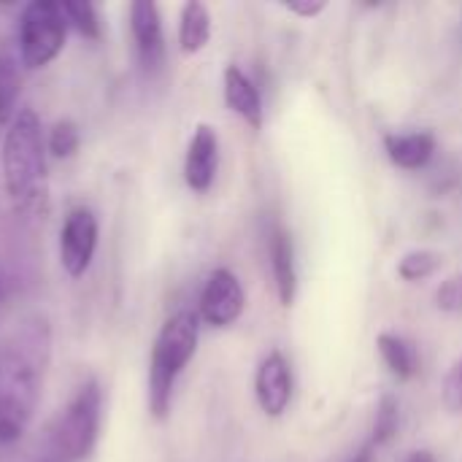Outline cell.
<instances>
[{
	"instance_id": "9",
	"label": "cell",
	"mask_w": 462,
	"mask_h": 462,
	"mask_svg": "<svg viewBox=\"0 0 462 462\" xmlns=\"http://www.w3.org/2000/svg\"><path fill=\"white\" fill-rule=\"evenodd\" d=\"M130 30H133L141 68L146 73H157L165 60V38H162V19L157 3L152 0L130 3Z\"/></svg>"
},
{
	"instance_id": "1",
	"label": "cell",
	"mask_w": 462,
	"mask_h": 462,
	"mask_svg": "<svg viewBox=\"0 0 462 462\" xmlns=\"http://www.w3.org/2000/svg\"><path fill=\"white\" fill-rule=\"evenodd\" d=\"M49 363V328L30 319L0 349V447L16 444L32 422Z\"/></svg>"
},
{
	"instance_id": "26",
	"label": "cell",
	"mask_w": 462,
	"mask_h": 462,
	"mask_svg": "<svg viewBox=\"0 0 462 462\" xmlns=\"http://www.w3.org/2000/svg\"><path fill=\"white\" fill-rule=\"evenodd\" d=\"M0 295H3V282H0Z\"/></svg>"
},
{
	"instance_id": "16",
	"label": "cell",
	"mask_w": 462,
	"mask_h": 462,
	"mask_svg": "<svg viewBox=\"0 0 462 462\" xmlns=\"http://www.w3.org/2000/svg\"><path fill=\"white\" fill-rule=\"evenodd\" d=\"M19 92H22L19 62L11 51L0 49V127H8L14 122Z\"/></svg>"
},
{
	"instance_id": "23",
	"label": "cell",
	"mask_w": 462,
	"mask_h": 462,
	"mask_svg": "<svg viewBox=\"0 0 462 462\" xmlns=\"http://www.w3.org/2000/svg\"><path fill=\"white\" fill-rule=\"evenodd\" d=\"M282 8L300 19H317L328 8V0H287L282 3Z\"/></svg>"
},
{
	"instance_id": "14",
	"label": "cell",
	"mask_w": 462,
	"mask_h": 462,
	"mask_svg": "<svg viewBox=\"0 0 462 462\" xmlns=\"http://www.w3.org/2000/svg\"><path fill=\"white\" fill-rule=\"evenodd\" d=\"M376 352L384 363V368L398 382H411L420 374V352L417 344L409 341L401 333H379L376 336Z\"/></svg>"
},
{
	"instance_id": "5",
	"label": "cell",
	"mask_w": 462,
	"mask_h": 462,
	"mask_svg": "<svg viewBox=\"0 0 462 462\" xmlns=\"http://www.w3.org/2000/svg\"><path fill=\"white\" fill-rule=\"evenodd\" d=\"M68 38V22L57 0H32L19 14V60L27 70L46 68L60 57Z\"/></svg>"
},
{
	"instance_id": "24",
	"label": "cell",
	"mask_w": 462,
	"mask_h": 462,
	"mask_svg": "<svg viewBox=\"0 0 462 462\" xmlns=\"http://www.w3.org/2000/svg\"><path fill=\"white\" fill-rule=\"evenodd\" d=\"M374 460H376V449H374L371 444H365V447H363V449H360V452H357V455H355L349 462H374Z\"/></svg>"
},
{
	"instance_id": "4",
	"label": "cell",
	"mask_w": 462,
	"mask_h": 462,
	"mask_svg": "<svg viewBox=\"0 0 462 462\" xmlns=\"http://www.w3.org/2000/svg\"><path fill=\"white\" fill-rule=\"evenodd\" d=\"M100 411H103V390L95 379H87L51 428L49 439H51L54 460L81 462L92 455L100 433Z\"/></svg>"
},
{
	"instance_id": "21",
	"label": "cell",
	"mask_w": 462,
	"mask_h": 462,
	"mask_svg": "<svg viewBox=\"0 0 462 462\" xmlns=\"http://www.w3.org/2000/svg\"><path fill=\"white\" fill-rule=\"evenodd\" d=\"M436 309L444 314H462V271L447 276L436 290Z\"/></svg>"
},
{
	"instance_id": "22",
	"label": "cell",
	"mask_w": 462,
	"mask_h": 462,
	"mask_svg": "<svg viewBox=\"0 0 462 462\" xmlns=\"http://www.w3.org/2000/svg\"><path fill=\"white\" fill-rule=\"evenodd\" d=\"M441 403L449 414H462V357L447 371L441 384Z\"/></svg>"
},
{
	"instance_id": "20",
	"label": "cell",
	"mask_w": 462,
	"mask_h": 462,
	"mask_svg": "<svg viewBox=\"0 0 462 462\" xmlns=\"http://www.w3.org/2000/svg\"><path fill=\"white\" fill-rule=\"evenodd\" d=\"M81 146V133H79V125L70 122V119H60L54 122V127L49 130V141H46V149L57 157V160H68L79 152Z\"/></svg>"
},
{
	"instance_id": "19",
	"label": "cell",
	"mask_w": 462,
	"mask_h": 462,
	"mask_svg": "<svg viewBox=\"0 0 462 462\" xmlns=\"http://www.w3.org/2000/svg\"><path fill=\"white\" fill-rule=\"evenodd\" d=\"M62 14H65V22L68 27H73L79 35L89 38V41H100V16H97V8L87 0H62Z\"/></svg>"
},
{
	"instance_id": "8",
	"label": "cell",
	"mask_w": 462,
	"mask_h": 462,
	"mask_svg": "<svg viewBox=\"0 0 462 462\" xmlns=\"http://www.w3.org/2000/svg\"><path fill=\"white\" fill-rule=\"evenodd\" d=\"M254 398L265 417H282L292 403V368L287 357L273 349L254 371Z\"/></svg>"
},
{
	"instance_id": "17",
	"label": "cell",
	"mask_w": 462,
	"mask_h": 462,
	"mask_svg": "<svg viewBox=\"0 0 462 462\" xmlns=\"http://www.w3.org/2000/svg\"><path fill=\"white\" fill-rule=\"evenodd\" d=\"M401 430V403L393 393H384L376 403V411H374V425H371V447L379 449V447H387Z\"/></svg>"
},
{
	"instance_id": "18",
	"label": "cell",
	"mask_w": 462,
	"mask_h": 462,
	"mask_svg": "<svg viewBox=\"0 0 462 462\" xmlns=\"http://www.w3.org/2000/svg\"><path fill=\"white\" fill-rule=\"evenodd\" d=\"M444 265V254L436 249H411L398 260V279H403L406 284H417L425 282L430 276H436Z\"/></svg>"
},
{
	"instance_id": "25",
	"label": "cell",
	"mask_w": 462,
	"mask_h": 462,
	"mask_svg": "<svg viewBox=\"0 0 462 462\" xmlns=\"http://www.w3.org/2000/svg\"><path fill=\"white\" fill-rule=\"evenodd\" d=\"M403 462H436V455L428 452V449H417V452H411Z\"/></svg>"
},
{
	"instance_id": "12",
	"label": "cell",
	"mask_w": 462,
	"mask_h": 462,
	"mask_svg": "<svg viewBox=\"0 0 462 462\" xmlns=\"http://www.w3.org/2000/svg\"><path fill=\"white\" fill-rule=\"evenodd\" d=\"M384 143V152L390 157V162L401 171H422L436 149H439V141L433 133L428 130H409V133H384L382 138Z\"/></svg>"
},
{
	"instance_id": "2",
	"label": "cell",
	"mask_w": 462,
	"mask_h": 462,
	"mask_svg": "<svg viewBox=\"0 0 462 462\" xmlns=\"http://www.w3.org/2000/svg\"><path fill=\"white\" fill-rule=\"evenodd\" d=\"M3 184L19 208H32L46 198V149L38 114L32 108H19L5 130Z\"/></svg>"
},
{
	"instance_id": "15",
	"label": "cell",
	"mask_w": 462,
	"mask_h": 462,
	"mask_svg": "<svg viewBox=\"0 0 462 462\" xmlns=\"http://www.w3.org/2000/svg\"><path fill=\"white\" fill-rule=\"evenodd\" d=\"M211 41V11L200 0H189L179 14V49L184 54H198Z\"/></svg>"
},
{
	"instance_id": "11",
	"label": "cell",
	"mask_w": 462,
	"mask_h": 462,
	"mask_svg": "<svg viewBox=\"0 0 462 462\" xmlns=\"http://www.w3.org/2000/svg\"><path fill=\"white\" fill-rule=\"evenodd\" d=\"M222 89H225L227 108L238 114L249 127L260 130L265 122V108H263V95L254 87V81L238 65H227L222 73Z\"/></svg>"
},
{
	"instance_id": "3",
	"label": "cell",
	"mask_w": 462,
	"mask_h": 462,
	"mask_svg": "<svg viewBox=\"0 0 462 462\" xmlns=\"http://www.w3.org/2000/svg\"><path fill=\"white\" fill-rule=\"evenodd\" d=\"M198 338H200V317L195 311H176L160 328L149 357V411L154 420L168 417L176 379L195 357Z\"/></svg>"
},
{
	"instance_id": "7",
	"label": "cell",
	"mask_w": 462,
	"mask_h": 462,
	"mask_svg": "<svg viewBox=\"0 0 462 462\" xmlns=\"http://www.w3.org/2000/svg\"><path fill=\"white\" fill-rule=\"evenodd\" d=\"M97 236L100 225L89 208H73L65 217L60 230V263L70 279H81L89 271L97 249Z\"/></svg>"
},
{
	"instance_id": "6",
	"label": "cell",
	"mask_w": 462,
	"mask_h": 462,
	"mask_svg": "<svg viewBox=\"0 0 462 462\" xmlns=\"http://www.w3.org/2000/svg\"><path fill=\"white\" fill-rule=\"evenodd\" d=\"M246 309V292L241 287V279L230 268H217L203 284L198 317L211 328H230L241 319Z\"/></svg>"
},
{
	"instance_id": "10",
	"label": "cell",
	"mask_w": 462,
	"mask_h": 462,
	"mask_svg": "<svg viewBox=\"0 0 462 462\" xmlns=\"http://www.w3.org/2000/svg\"><path fill=\"white\" fill-rule=\"evenodd\" d=\"M217 171H219V135L211 125H198L184 154V181L192 192L203 195L211 189Z\"/></svg>"
},
{
	"instance_id": "13",
	"label": "cell",
	"mask_w": 462,
	"mask_h": 462,
	"mask_svg": "<svg viewBox=\"0 0 462 462\" xmlns=\"http://www.w3.org/2000/svg\"><path fill=\"white\" fill-rule=\"evenodd\" d=\"M271 271L279 303L290 309L298 295V268H295V246L292 236L284 227H276L271 236Z\"/></svg>"
}]
</instances>
